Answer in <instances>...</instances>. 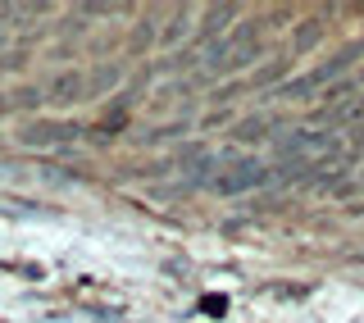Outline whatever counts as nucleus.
Returning <instances> with one entry per match:
<instances>
[{"label": "nucleus", "mask_w": 364, "mask_h": 323, "mask_svg": "<svg viewBox=\"0 0 364 323\" xmlns=\"http://www.w3.org/2000/svg\"><path fill=\"white\" fill-rule=\"evenodd\" d=\"M264 182H273V178H269V169H264V164H255V159H242V164L228 169L223 178H214V187H219L223 196H242V191H250V187H264Z\"/></svg>", "instance_id": "nucleus-1"}, {"label": "nucleus", "mask_w": 364, "mask_h": 323, "mask_svg": "<svg viewBox=\"0 0 364 323\" xmlns=\"http://www.w3.org/2000/svg\"><path fill=\"white\" fill-rule=\"evenodd\" d=\"M82 132L77 123H32L28 132H18L23 146H55V142H73V137Z\"/></svg>", "instance_id": "nucleus-2"}, {"label": "nucleus", "mask_w": 364, "mask_h": 323, "mask_svg": "<svg viewBox=\"0 0 364 323\" xmlns=\"http://www.w3.org/2000/svg\"><path fill=\"white\" fill-rule=\"evenodd\" d=\"M119 83H123V73H119V68H114V64H100L96 73L87 78V87H82V100H87V96H100V91H114Z\"/></svg>", "instance_id": "nucleus-3"}, {"label": "nucleus", "mask_w": 364, "mask_h": 323, "mask_svg": "<svg viewBox=\"0 0 364 323\" xmlns=\"http://www.w3.org/2000/svg\"><path fill=\"white\" fill-rule=\"evenodd\" d=\"M318 146H328L323 132H296V137H282L278 151L282 155H305V151H318Z\"/></svg>", "instance_id": "nucleus-4"}, {"label": "nucleus", "mask_w": 364, "mask_h": 323, "mask_svg": "<svg viewBox=\"0 0 364 323\" xmlns=\"http://www.w3.org/2000/svg\"><path fill=\"white\" fill-rule=\"evenodd\" d=\"M82 87H87L82 73H60L50 83V100H82Z\"/></svg>", "instance_id": "nucleus-5"}, {"label": "nucleus", "mask_w": 364, "mask_h": 323, "mask_svg": "<svg viewBox=\"0 0 364 323\" xmlns=\"http://www.w3.org/2000/svg\"><path fill=\"white\" fill-rule=\"evenodd\" d=\"M323 28H328L323 18H305V23H301V32H296V46H291V51H296V55L314 51V46H318V37H323Z\"/></svg>", "instance_id": "nucleus-6"}, {"label": "nucleus", "mask_w": 364, "mask_h": 323, "mask_svg": "<svg viewBox=\"0 0 364 323\" xmlns=\"http://www.w3.org/2000/svg\"><path fill=\"white\" fill-rule=\"evenodd\" d=\"M232 18H237V9H232V5H219V9H210V14H205V23H200V41H205V37H214L219 28H228Z\"/></svg>", "instance_id": "nucleus-7"}, {"label": "nucleus", "mask_w": 364, "mask_h": 323, "mask_svg": "<svg viewBox=\"0 0 364 323\" xmlns=\"http://www.w3.org/2000/svg\"><path fill=\"white\" fill-rule=\"evenodd\" d=\"M237 142H259V137H269V119H246V123H237Z\"/></svg>", "instance_id": "nucleus-8"}, {"label": "nucleus", "mask_w": 364, "mask_h": 323, "mask_svg": "<svg viewBox=\"0 0 364 323\" xmlns=\"http://www.w3.org/2000/svg\"><path fill=\"white\" fill-rule=\"evenodd\" d=\"M187 23H191V9H182V14H178V18H173V23H168V28H164V41L173 46V41L182 37V32H187Z\"/></svg>", "instance_id": "nucleus-9"}, {"label": "nucleus", "mask_w": 364, "mask_h": 323, "mask_svg": "<svg viewBox=\"0 0 364 323\" xmlns=\"http://www.w3.org/2000/svg\"><path fill=\"white\" fill-rule=\"evenodd\" d=\"M14 105H23V110H32V105H41V91L37 87H23L18 96H14Z\"/></svg>", "instance_id": "nucleus-10"}, {"label": "nucleus", "mask_w": 364, "mask_h": 323, "mask_svg": "<svg viewBox=\"0 0 364 323\" xmlns=\"http://www.w3.org/2000/svg\"><path fill=\"white\" fill-rule=\"evenodd\" d=\"M5 110H9V100H0V114H5Z\"/></svg>", "instance_id": "nucleus-11"}]
</instances>
